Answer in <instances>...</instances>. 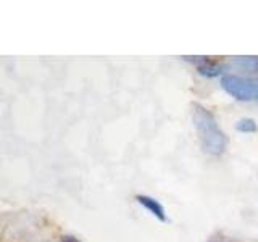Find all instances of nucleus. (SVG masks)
Returning <instances> with one entry per match:
<instances>
[{
    "label": "nucleus",
    "instance_id": "nucleus-3",
    "mask_svg": "<svg viewBox=\"0 0 258 242\" xmlns=\"http://www.w3.org/2000/svg\"><path fill=\"white\" fill-rule=\"evenodd\" d=\"M136 200H137V204H141L144 208H147L149 212L155 218H158L160 221H166L168 220L166 213H165V208L158 200H155L153 197H149V196H141V194H139V196H136Z\"/></svg>",
    "mask_w": 258,
    "mask_h": 242
},
{
    "label": "nucleus",
    "instance_id": "nucleus-5",
    "mask_svg": "<svg viewBox=\"0 0 258 242\" xmlns=\"http://www.w3.org/2000/svg\"><path fill=\"white\" fill-rule=\"evenodd\" d=\"M197 70H199L200 75H204V76H216V75H220V68H218L216 65L210 63V62H204V65H200Z\"/></svg>",
    "mask_w": 258,
    "mask_h": 242
},
{
    "label": "nucleus",
    "instance_id": "nucleus-6",
    "mask_svg": "<svg viewBox=\"0 0 258 242\" xmlns=\"http://www.w3.org/2000/svg\"><path fill=\"white\" fill-rule=\"evenodd\" d=\"M61 242H81V240L76 239V237H73V236H63L61 237Z\"/></svg>",
    "mask_w": 258,
    "mask_h": 242
},
{
    "label": "nucleus",
    "instance_id": "nucleus-2",
    "mask_svg": "<svg viewBox=\"0 0 258 242\" xmlns=\"http://www.w3.org/2000/svg\"><path fill=\"white\" fill-rule=\"evenodd\" d=\"M221 87L237 100L242 102L258 100V79L226 75L221 78Z\"/></svg>",
    "mask_w": 258,
    "mask_h": 242
},
{
    "label": "nucleus",
    "instance_id": "nucleus-4",
    "mask_svg": "<svg viewBox=\"0 0 258 242\" xmlns=\"http://www.w3.org/2000/svg\"><path fill=\"white\" fill-rule=\"evenodd\" d=\"M236 129L239 133H244V134H250V133H256V123L253 118H242L236 123Z\"/></svg>",
    "mask_w": 258,
    "mask_h": 242
},
{
    "label": "nucleus",
    "instance_id": "nucleus-1",
    "mask_svg": "<svg viewBox=\"0 0 258 242\" xmlns=\"http://www.w3.org/2000/svg\"><path fill=\"white\" fill-rule=\"evenodd\" d=\"M192 123L197 129L200 145L205 153L220 157L228 147V137L215 119L213 113L207 110L204 105L192 103Z\"/></svg>",
    "mask_w": 258,
    "mask_h": 242
}]
</instances>
